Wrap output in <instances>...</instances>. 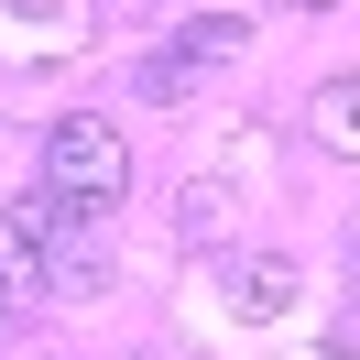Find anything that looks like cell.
<instances>
[{"label":"cell","instance_id":"1","mask_svg":"<svg viewBox=\"0 0 360 360\" xmlns=\"http://www.w3.org/2000/svg\"><path fill=\"white\" fill-rule=\"evenodd\" d=\"M44 186H55L66 207H98V219H110V207H120V186H131V142H120L98 110L55 120V131H44Z\"/></svg>","mask_w":360,"mask_h":360},{"label":"cell","instance_id":"2","mask_svg":"<svg viewBox=\"0 0 360 360\" xmlns=\"http://www.w3.org/2000/svg\"><path fill=\"white\" fill-rule=\"evenodd\" d=\"M240 44H251V22H240V11H207V22H186L175 44L142 66V88H153V98H175V88H197V66H219V55H240Z\"/></svg>","mask_w":360,"mask_h":360},{"label":"cell","instance_id":"3","mask_svg":"<svg viewBox=\"0 0 360 360\" xmlns=\"http://www.w3.org/2000/svg\"><path fill=\"white\" fill-rule=\"evenodd\" d=\"M66 219H77V207L55 197V186H44V197H22L11 219H0V273H44L55 240H66Z\"/></svg>","mask_w":360,"mask_h":360},{"label":"cell","instance_id":"4","mask_svg":"<svg viewBox=\"0 0 360 360\" xmlns=\"http://www.w3.org/2000/svg\"><path fill=\"white\" fill-rule=\"evenodd\" d=\"M219 295H229V316H284L295 306V262L284 251H240V262H219Z\"/></svg>","mask_w":360,"mask_h":360},{"label":"cell","instance_id":"5","mask_svg":"<svg viewBox=\"0 0 360 360\" xmlns=\"http://www.w3.org/2000/svg\"><path fill=\"white\" fill-rule=\"evenodd\" d=\"M316 142H328L338 164H360V77H328V88H316Z\"/></svg>","mask_w":360,"mask_h":360},{"label":"cell","instance_id":"6","mask_svg":"<svg viewBox=\"0 0 360 360\" xmlns=\"http://www.w3.org/2000/svg\"><path fill=\"white\" fill-rule=\"evenodd\" d=\"M295 11H328V0H295Z\"/></svg>","mask_w":360,"mask_h":360},{"label":"cell","instance_id":"7","mask_svg":"<svg viewBox=\"0 0 360 360\" xmlns=\"http://www.w3.org/2000/svg\"><path fill=\"white\" fill-rule=\"evenodd\" d=\"M349 273H360V240H349Z\"/></svg>","mask_w":360,"mask_h":360},{"label":"cell","instance_id":"8","mask_svg":"<svg viewBox=\"0 0 360 360\" xmlns=\"http://www.w3.org/2000/svg\"><path fill=\"white\" fill-rule=\"evenodd\" d=\"M0 295H11V273H0Z\"/></svg>","mask_w":360,"mask_h":360}]
</instances>
